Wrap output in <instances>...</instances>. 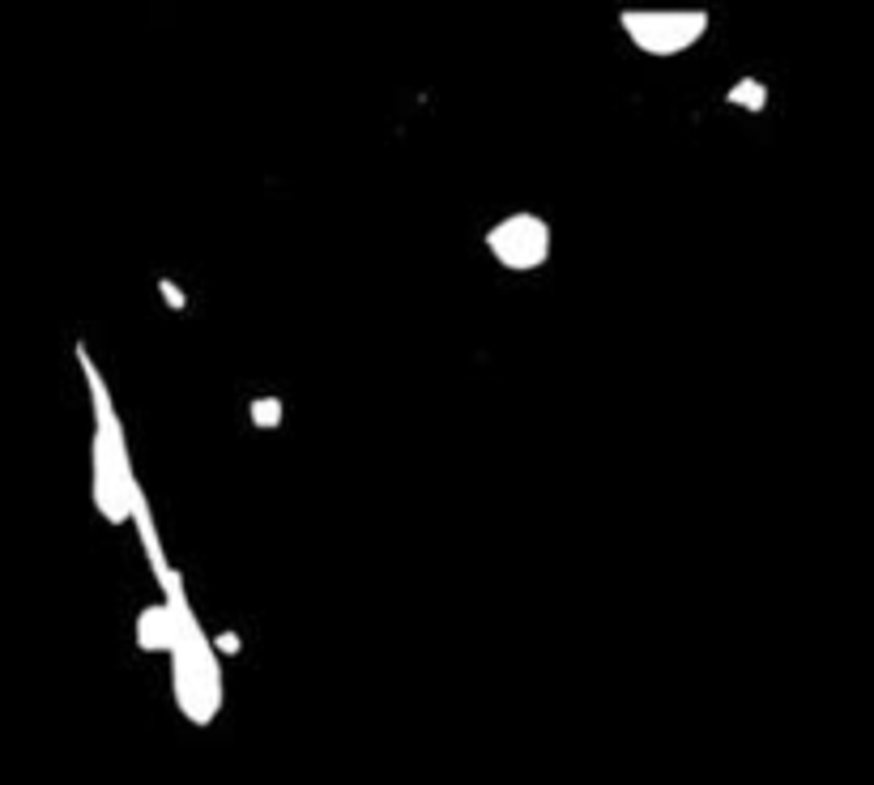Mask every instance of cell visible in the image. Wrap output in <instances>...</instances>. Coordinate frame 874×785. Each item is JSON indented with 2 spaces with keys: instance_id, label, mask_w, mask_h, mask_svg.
<instances>
[{
  "instance_id": "obj_2",
  "label": "cell",
  "mask_w": 874,
  "mask_h": 785,
  "mask_svg": "<svg viewBox=\"0 0 874 785\" xmlns=\"http://www.w3.org/2000/svg\"><path fill=\"white\" fill-rule=\"evenodd\" d=\"M619 26L635 52L670 60V56L692 52L708 35V13L704 9H623Z\"/></svg>"
},
{
  "instance_id": "obj_7",
  "label": "cell",
  "mask_w": 874,
  "mask_h": 785,
  "mask_svg": "<svg viewBox=\"0 0 874 785\" xmlns=\"http://www.w3.org/2000/svg\"><path fill=\"white\" fill-rule=\"evenodd\" d=\"M158 295L167 299V308H172V312H184V308H188V295H184L172 278H158Z\"/></svg>"
},
{
  "instance_id": "obj_1",
  "label": "cell",
  "mask_w": 874,
  "mask_h": 785,
  "mask_svg": "<svg viewBox=\"0 0 874 785\" xmlns=\"http://www.w3.org/2000/svg\"><path fill=\"white\" fill-rule=\"evenodd\" d=\"M158 589H163V607H167V619H172V644H167V657H172V692L179 714L188 717L192 726H210L218 709H222V671H218V653H213L210 637L197 619V610L188 602V589H184V576L175 568H167L163 576H154Z\"/></svg>"
},
{
  "instance_id": "obj_3",
  "label": "cell",
  "mask_w": 874,
  "mask_h": 785,
  "mask_svg": "<svg viewBox=\"0 0 874 785\" xmlns=\"http://www.w3.org/2000/svg\"><path fill=\"white\" fill-rule=\"evenodd\" d=\"M483 244H487L490 261L499 269H508V274H538V269H546L551 248H555L551 222L542 214H533V210H517V214L499 218L487 235H483Z\"/></svg>"
},
{
  "instance_id": "obj_5",
  "label": "cell",
  "mask_w": 874,
  "mask_h": 785,
  "mask_svg": "<svg viewBox=\"0 0 874 785\" xmlns=\"http://www.w3.org/2000/svg\"><path fill=\"white\" fill-rule=\"evenodd\" d=\"M726 103H730V108H742V111H764L768 108V86H764L760 77H742V81L730 86Z\"/></svg>"
},
{
  "instance_id": "obj_8",
  "label": "cell",
  "mask_w": 874,
  "mask_h": 785,
  "mask_svg": "<svg viewBox=\"0 0 874 785\" xmlns=\"http://www.w3.org/2000/svg\"><path fill=\"white\" fill-rule=\"evenodd\" d=\"M210 644H213V653H231V657L240 653V637H231V632H226V637H218V641H210Z\"/></svg>"
},
{
  "instance_id": "obj_6",
  "label": "cell",
  "mask_w": 874,
  "mask_h": 785,
  "mask_svg": "<svg viewBox=\"0 0 874 785\" xmlns=\"http://www.w3.org/2000/svg\"><path fill=\"white\" fill-rule=\"evenodd\" d=\"M247 419H252V428L256 431H278L281 419H286V410H281V397H252V406H247Z\"/></svg>"
},
{
  "instance_id": "obj_4",
  "label": "cell",
  "mask_w": 874,
  "mask_h": 785,
  "mask_svg": "<svg viewBox=\"0 0 874 785\" xmlns=\"http://www.w3.org/2000/svg\"><path fill=\"white\" fill-rule=\"evenodd\" d=\"M133 632H137L141 653H167V644H172V619H167V607H163V602L141 607Z\"/></svg>"
}]
</instances>
